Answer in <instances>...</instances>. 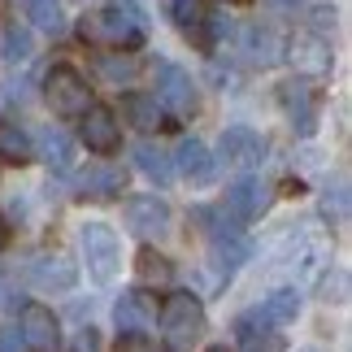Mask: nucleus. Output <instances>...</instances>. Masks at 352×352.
<instances>
[{"mask_svg":"<svg viewBox=\"0 0 352 352\" xmlns=\"http://www.w3.org/2000/svg\"><path fill=\"white\" fill-rule=\"evenodd\" d=\"M157 318H161V335H166L170 352H192V344L205 335V305L192 292H170Z\"/></svg>","mask_w":352,"mask_h":352,"instance_id":"1","label":"nucleus"},{"mask_svg":"<svg viewBox=\"0 0 352 352\" xmlns=\"http://www.w3.org/2000/svg\"><path fill=\"white\" fill-rule=\"evenodd\" d=\"M78 35L91 39V44L131 52V48L144 44V18H140L135 9L113 5V9H100V13H87V18L78 22Z\"/></svg>","mask_w":352,"mask_h":352,"instance_id":"2","label":"nucleus"},{"mask_svg":"<svg viewBox=\"0 0 352 352\" xmlns=\"http://www.w3.org/2000/svg\"><path fill=\"white\" fill-rule=\"evenodd\" d=\"M78 243H83V261H87V274L96 283H113L118 270H122V243L118 231L109 222H87L78 231Z\"/></svg>","mask_w":352,"mask_h":352,"instance_id":"3","label":"nucleus"},{"mask_svg":"<svg viewBox=\"0 0 352 352\" xmlns=\"http://www.w3.org/2000/svg\"><path fill=\"white\" fill-rule=\"evenodd\" d=\"M44 96L57 118H83L91 109V87L74 65H52L44 78Z\"/></svg>","mask_w":352,"mask_h":352,"instance_id":"4","label":"nucleus"},{"mask_svg":"<svg viewBox=\"0 0 352 352\" xmlns=\"http://www.w3.org/2000/svg\"><path fill=\"white\" fill-rule=\"evenodd\" d=\"M270 205H274V187H270L261 174H239V179L226 187V209H231L235 222H256V218H265Z\"/></svg>","mask_w":352,"mask_h":352,"instance_id":"5","label":"nucleus"},{"mask_svg":"<svg viewBox=\"0 0 352 352\" xmlns=\"http://www.w3.org/2000/svg\"><path fill=\"white\" fill-rule=\"evenodd\" d=\"M157 104L170 109L174 118H192L196 113V83L183 65L174 61H161L157 65Z\"/></svg>","mask_w":352,"mask_h":352,"instance_id":"6","label":"nucleus"},{"mask_svg":"<svg viewBox=\"0 0 352 352\" xmlns=\"http://www.w3.org/2000/svg\"><path fill=\"white\" fill-rule=\"evenodd\" d=\"M283 57H287L305 78H322V74H331V65H335L331 39H327V35H314V31L292 35L287 48H283Z\"/></svg>","mask_w":352,"mask_h":352,"instance_id":"7","label":"nucleus"},{"mask_svg":"<svg viewBox=\"0 0 352 352\" xmlns=\"http://www.w3.org/2000/svg\"><path fill=\"white\" fill-rule=\"evenodd\" d=\"M122 218H126V231L148 239V235H166L170 222H174V213H170V205L161 196L144 192V196H126V200H122Z\"/></svg>","mask_w":352,"mask_h":352,"instance_id":"8","label":"nucleus"},{"mask_svg":"<svg viewBox=\"0 0 352 352\" xmlns=\"http://www.w3.org/2000/svg\"><path fill=\"white\" fill-rule=\"evenodd\" d=\"M18 340L31 348V352H57L61 348V327H57V314L48 305H22V318H18Z\"/></svg>","mask_w":352,"mask_h":352,"instance_id":"9","label":"nucleus"},{"mask_svg":"<svg viewBox=\"0 0 352 352\" xmlns=\"http://www.w3.org/2000/svg\"><path fill=\"white\" fill-rule=\"evenodd\" d=\"M78 140L87 144V153L96 157H113L122 148V122L113 109H104V104H91L83 113V126H78Z\"/></svg>","mask_w":352,"mask_h":352,"instance_id":"10","label":"nucleus"},{"mask_svg":"<svg viewBox=\"0 0 352 352\" xmlns=\"http://www.w3.org/2000/svg\"><path fill=\"white\" fill-rule=\"evenodd\" d=\"M157 314H161V309H157V296H148L144 287L122 292L118 305H113V322H118L122 335H144L157 322Z\"/></svg>","mask_w":352,"mask_h":352,"instance_id":"11","label":"nucleus"},{"mask_svg":"<svg viewBox=\"0 0 352 352\" xmlns=\"http://www.w3.org/2000/svg\"><path fill=\"white\" fill-rule=\"evenodd\" d=\"M218 157L235 170H252V166L265 161V140L248 126H231V131H222V140H218Z\"/></svg>","mask_w":352,"mask_h":352,"instance_id":"12","label":"nucleus"},{"mask_svg":"<svg viewBox=\"0 0 352 352\" xmlns=\"http://www.w3.org/2000/svg\"><path fill=\"white\" fill-rule=\"evenodd\" d=\"M278 104H283V113H287L296 135L309 140V135L318 131V96H314L309 83H283L278 87Z\"/></svg>","mask_w":352,"mask_h":352,"instance_id":"13","label":"nucleus"},{"mask_svg":"<svg viewBox=\"0 0 352 352\" xmlns=\"http://www.w3.org/2000/svg\"><path fill=\"white\" fill-rule=\"evenodd\" d=\"M26 278H31L39 292H70L78 283V265L70 261V256H61V252L35 256V261L26 265Z\"/></svg>","mask_w":352,"mask_h":352,"instance_id":"14","label":"nucleus"},{"mask_svg":"<svg viewBox=\"0 0 352 352\" xmlns=\"http://www.w3.org/2000/svg\"><path fill=\"white\" fill-rule=\"evenodd\" d=\"M122 192H126V170L122 166L96 161V166H87L78 174V196H87V200H113Z\"/></svg>","mask_w":352,"mask_h":352,"instance_id":"15","label":"nucleus"},{"mask_svg":"<svg viewBox=\"0 0 352 352\" xmlns=\"http://www.w3.org/2000/svg\"><path fill=\"white\" fill-rule=\"evenodd\" d=\"M283 48H287V39H283L274 26H261V22H252L248 31H243V52H248V61L252 65H278L283 61Z\"/></svg>","mask_w":352,"mask_h":352,"instance_id":"16","label":"nucleus"},{"mask_svg":"<svg viewBox=\"0 0 352 352\" xmlns=\"http://www.w3.org/2000/svg\"><path fill=\"white\" fill-rule=\"evenodd\" d=\"M256 318H261V327H287V322L300 318V292L296 287H278L265 296V305H256Z\"/></svg>","mask_w":352,"mask_h":352,"instance_id":"17","label":"nucleus"},{"mask_svg":"<svg viewBox=\"0 0 352 352\" xmlns=\"http://www.w3.org/2000/svg\"><path fill=\"white\" fill-rule=\"evenodd\" d=\"M122 113H126V122L135 131H161L166 126V109H161L157 96H148V91H126Z\"/></svg>","mask_w":352,"mask_h":352,"instance_id":"18","label":"nucleus"},{"mask_svg":"<svg viewBox=\"0 0 352 352\" xmlns=\"http://www.w3.org/2000/svg\"><path fill=\"white\" fill-rule=\"evenodd\" d=\"M135 274H140V287H166V283H174V261L166 252H157L153 243H144L140 256H135Z\"/></svg>","mask_w":352,"mask_h":352,"instance_id":"19","label":"nucleus"},{"mask_svg":"<svg viewBox=\"0 0 352 352\" xmlns=\"http://www.w3.org/2000/svg\"><path fill=\"white\" fill-rule=\"evenodd\" d=\"M174 170H179L183 179H192V183H209V179H213V157H209V148L200 144V140H183V144H179V157H174Z\"/></svg>","mask_w":352,"mask_h":352,"instance_id":"20","label":"nucleus"},{"mask_svg":"<svg viewBox=\"0 0 352 352\" xmlns=\"http://www.w3.org/2000/svg\"><path fill=\"white\" fill-rule=\"evenodd\" d=\"M135 166H140V174H148L157 187L174 183V157L161 144H140V148H135Z\"/></svg>","mask_w":352,"mask_h":352,"instance_id":"21","label":"nucleus"},{"mask_svg":"<svg viewBox=\"0 0 352 352\" xmlns=\"http://www.w3.org/2000/svg\"><path fill=\"white\" fill-rule=\"evenodd\" d=\"M248 256H252V243L243 235H213V265H218L222 278H231Z\"/></svg>","mask_w":352,"mask_h":352,"instance_id":"22","label":"nucleus"},{"mask_svg":"<svg viewBox=\"0 0 352 352\" xmlns=\"http://www.w3.org/2000/svg\"><path fill=\"white\" fill-rule=\"evenodd\" d=\"M31 148H35V157H44L48 166H57V170H65L70 166V153H74V144H70V135L65 131H57V126H44L31 140Z\"/></svg>","mask_w":352,"mask_h":352,"instance_id":"23","label":"nucleus"},{"mask_svg":"<svg viewBox=\"0 0 352 352\" xmlns=\"http://www.w3.org/2000/svg\"><path fill=\"white\" fill-rule=\"evenodd\" d=\"M0 161H9V166H26V161H35L31 135H26L18 122H0Z\"/></svg>","mask_w":352,"mask_h":352,"instance_id":"24","label":"nucleus"},{"mask_svg":"<svg viewBox=\"0 0 352 352\" xmlns=\"http://www.w3.org/2000/svg\"><path fill=\"white\" fill-rule=\"evenodd\" d=\"M170 13H174V22H179V31L187 35H200L209 26V0H170Z\"/></svg>","mask_w":352,"mask_h":352,"instance_id":"25","label":"nucleus"},{"mask_svg":"<svg viewBox=\"0 0 352 352\" xmlns=\"http://www.w3.org/2000/svg\"><path fill=\"white\" fill-rule=\"evenodd\" d=\"M26 18H31L35 31H44V35H61L65 31V13L57 0H26Z\"/></svg>","mask_w":352,"mask_h":352,"instance_id":"26","label":"nucleus"},{"mask_svg":"<svg viewBox=\"0 0 352 352\" xmlns=\"http://www.w3.org/2000/svg\"><path fill=\"white\" fill-rule=\"evenodd\" d=\"M0 57H5V65H22L35 57V44H31V31L26 26H5V39H0Z\"/></svg>","mask_w":352,"mask_h":352,"instance_id":"27","label":"nucleus"},{"mask_svg":"<svg viewBox=\"0 0 352 352\" xmlns=\"http://www.w3.org/2000/svg\"><path fill=\"white\" fill-rule=\"evenodd\" d=\"M100 70H104V78H113V83H131V78L140 74V61H135L131 52H100Z\"/></svg>","mask_w":352,"mask_h":352,"instance_id":"28","label":"nucleus"},{"mask_svg":"<svg viewBox=\"0 0 352 352\" xmlns=\"http://www.w3.org/2000/svg\"><path fill=\"white\" fill-rule=\"evenodd\" d=\"M322 213L335 218V222H344L348 218V187H335V192L322 196Z\"/></svg>","mask_w":352,"mask_h":352,"instance_id":"29","label":"nucleus"},{"mask_svg":"<svg viewBox=\"0 0 352 352\" xmlns=\"http://www.w3.org/2000/svg\"><path fill=\"white\" fill-rule=\"evenodd\" d=\"M243 352H283V340L274 331H265V335H252V340H243Z\"/></svg>","mask_w":352,"mask_h":352,"instance_id":"30","label":"nucleus"},{"mask_svg":"<svg viewBox=\"0 0 352 352\" xmlns=\"http://www.w3.org/2000/svg\"><path fill=\"white\" fill-rule=\"evenodd\" d=\"M113 352H161V348L148 340V335H122Z\"/></svg>","mask_w":352,"mask_h":352,"instance_id":"31","label":"nucleus"},{"mask_svg":"<svg viewBox=\"0 0 352 352\" xmlns=\"http://www.w3.org/2000/svg\"><path fill=\"white\" fill-rule=\"evenodd\" d=\"M309 18H314V26H318L314 35H322V26H331V31H335V18H340V13H335V9H314Z\"/></svg>","mask_w":352,"mask_h":352,"instance_id":"32","label":"nucleus"},{"mask_svg":"<svg viewBox=\"0 0 352 352\" xmlns=\"http://www.w3.org/2000/svg\"><path fill=\"white\" fill-rule=\"evenodd\" d=\"M96 340H100V335L91 331V327H87V331H78V340H74V352H96Z\"/></svg>","mask_w":352,"mask_h":352,"instance_id":"33","label":"nucleus"},{"mask_svg":"<svg viewBox=\"0 0 352 352\" xmlns=\"http://www.w3.org/2000/svg\"><path fill=\"white\" fill-rule=\"evenodd\" d=\"M22 340H18V331H0V352H18Z\"/></svg>","mask_w":352,"mask_h":352,"instance_id":"34","label":"nucleus"},{"mask_svg":"<svg viewBox=\"0 0 352 352\" xmlns=\"http://www.w3.org/2000/svg\"><path fill=\"white\" fill-rule=\"evenodd\" d=\"M5 235H9V231H5V218H0V248H5Z\"/></svg>","mask_w":352,"mask_h":352,"instance_id":"35","label":"nucleus"},{"mask_svg":"<svg viewBox=\"0 0 352 352\" xmlns=\"http://www.w3.org/2000/svg\"><path fill=\"white\" fill-rule=\"evenodd\" d=\"M205 352H226V348H222V344H213V348H205Z\"/></svg>","mask_w":352,"mask_h":352,"instance_id":"36","label":"nucleus"},{"mask_svg":"<svg viewBox=\"0 0 352 352\" xmlns=\"http://www.w3.org/2000/svg\"><path fill=\"white\" fill-rule=\"evenodd\" d=\"M278 5H292V0H278Z\"/></svg>","mask_w":352,"mask_h":352,"instance_id":"37","label":"nucleus"},{"mask_svg":"<svg viewBox=\"0 0 352 352\" xmlns=\"http://www.w3.org/2000/svg\"><path fill=\"white\" fill-rule=\"evenodd\" d=\"M0 296H5V287H0Z\"/></svg>","mask_w":352,"mask_h":352,"instance_id":"38","label":"nucleus"},{"mask_svg":"<svg viewBox=\"0 0 352 352\" xmlns=\"http://www.w3.org/2000/svg\"><path fill=\"white\" fill-rule=\"evenodd\" d=\"M305 352H314V348H305Z\"/></svg>","mask_w":352,"mask_h":352,"instance_id":"39","label":"nucleus"}]
</instances>
